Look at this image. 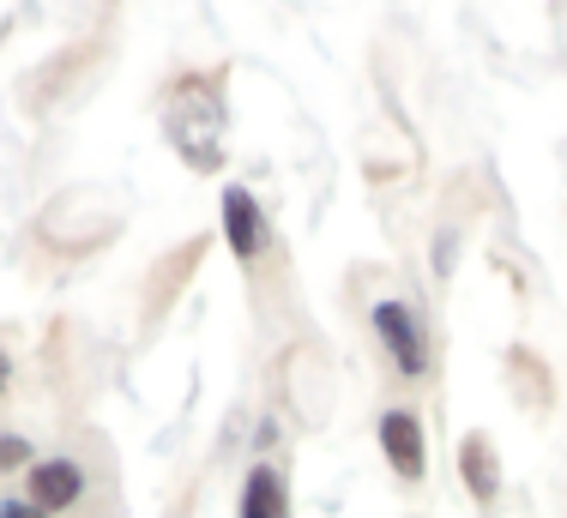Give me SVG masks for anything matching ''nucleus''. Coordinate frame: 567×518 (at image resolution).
<instances>
[{
  "label": "nucleus",
  "mask_w": 567,
  "mask_h": 518,
  "mask_svg": "<svg viewBox=\"0 0 567 518\" xmlns=\"http://www.w3.org/2000/svg\"><path fill=\"white\" fill-rule=\"evenodd\" d=\"M374 332H381L386 356L399 362V374H423V367H429L423 332H416V320H411V308H404V302H381V308H374Z\"/></svg>",
  "instance_id": "obj_1"
},
{
  "label": "nucleus",
  "mask_w": 567,
  "mask_h": 518,
  "mask_svg": "<svg viewBox=\"0 0 567 518\" xmlns=\"http://www.w3.org/2000/svg\"><path fill=\"white\" fill-rule=\"evenodd\" d=\"M458 476H465L477 507H489V500L502 495V458H495V446L483 441V434H465V441H458Z\"/></svg>",
  "instance_id": "obj_3"
},
{
  "label": "nucleus",
  "mask_w": 567,
  "mask_h": 518,
  "mask_svg": "<svg viewBox=\"0 0 567 518\" xmlns=\"http://www.w3.org/2000/svg\"><path fill=\"white\" fill-rule=\"evenodd\" d=\"M241 518H290V495H284V476L272 465H260L241 488Z\"/></svg>",
  "instance_id": "obj_6"
},
{
  "label": "nucleus",
  "mask_w": 567,
  "mask_h": 518,
  "mask_svg": "<svg viewBox=\"0 0 567 518\" xmlns=\"http://www.w3.org/2000/svg\"><path fill=\"white\" fill-rule=\"evenodd\" d=\"M24 458H31V453H24V441H0V470L24 465Z\"/></svg>",
  "instance_id": "obj_7"
},
{
  "label": "nucleus",
  "mask_w": 567,
  "mask_h": 518,
  "mask_svg": "<svg viewBox=\"0 0 567 518\" xmlns=\"http://www.w3.org/2000/svg\"><path fill=\"white\" fill-rule=\"evenodd\" d=\"M79 495H85V470H79L73 458H49V465H37V470H31V500H37L43 512L73 507Z\"/></svg>",
  "instance_id": "obj_4"
},
{
  "label": "nucleus",
  "mask_w": 567,
  "mask_h": 518,
  "mask_svg": "<svg viewBox=\"0 0 567 518\" xmlns=\"http://www.w3.org/2000/svg\"><path fill=\"white\" fill-rule=\"evenodd\" d=\"M224 236L236 259H254L266 248V224H260V206H254V194H241V187H229L224 194Z\"/></svg>",
  "instance_id": "obj_5"
},
{
  "label": "nucleus",
  "mask_w": 567,
  "mask_h": 518,
  "mask_svg": "<svg viewBox=\"0 0 567 518\" xmlns=\"http://www.w3.org/2000/svg\"><path fill=\"white\" fill-rule=\"evenodd\" d=\"M381 453L404 483H416V476H423V422L411 411H386L381 416Z\"/></svg>",
  "instance_id": "obj_2"
},
{
  "label": "nucleus",
  "mask_w": 567,
  "mask_h": 518,
  "mask_svg": "<svg viewBox=\"0 0 567 518\" xmlns=\"http://www.w3.org/2000/svg\"><path fill=\"white\" fill-rule=\"evenodd\" d=\"M0 374H7V362H0Z\"/></svg>",
  "instance_id": "obj_9"
},
{
  "label": "nucleus",
  "mask_w": 567,
  "mask_h": 518,
  "mask_svg": "<svg viewBox=\"0 0 567 518\" xmlns=\"http://www.w3.org/2000/svg\"><path fill=\"white\" fill-rule=\"evenodd\" d=\"M0 518H49L37 500H12V507H0Z\"/></svg>",
  "instance_id": "obj_8"
}]
</instances>
